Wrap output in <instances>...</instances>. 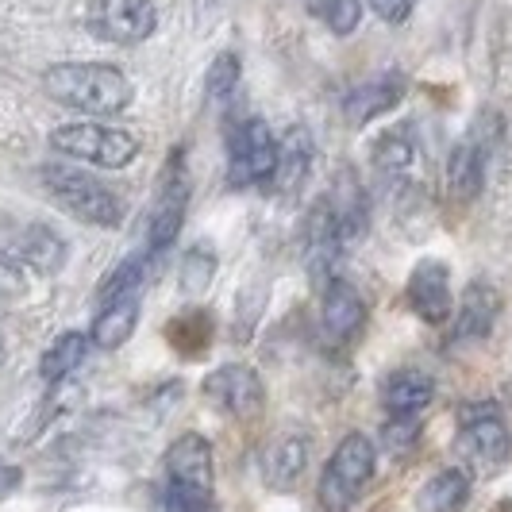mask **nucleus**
Returning a JSON list of instances; mask_svg holds the SVG:
<instances>
[{
	"mask_svg": "<svg viewBox=\"0 0 512 512\" xmlns=\"http://www.w3.org/2000/svg\"><path fill=\"white\" fill-rule=\"evenodd\" d=\"M43 85L58 104L89 116H120L135 101L131 77L108 62H58L43 74Z\"/></svg>",
	"mask_w": 512,
	"mask_h": 512,
	"instance_id": "f257e3e1",
	"label": "nucleus"
},
{
	"mask_svg": "<svg viewBox=\"0 0 512 512\" xmlns=\"http://www.w3.org/2000/svg\"><path fill=\"white\" fill-rule=\"evenodd\" d=\"M39 178H43V189L81 224H93V228H120L124 224V197L112 185H104L101 178H93L89 170L43 166Z\"/></svg>",
	"mask_w": 512,
	"mask_h": 512,
	"instance_id": "f03ea898",
	"label": "nucleus"
},
{
	"mask_svg": "<svg viewBox=\"0 0 512 512\" xmlns=\"http://www.w3.org/2000/svg\"><path fill=\"white\" fill-rule=\"evenodd\" d=\"M374 466H378V451L374 443L362 436V432H347L339 439L335 455L328 459L320 482H316V501L320 512H347L359 501L370 478H374Z\"/></svg>",
	"mask_w": 512,
	"mask_h": 512,
	"instance_id": "7ed1b4c3",
	"label": "nucleus"
},
{
	"mask_svg": "<svg viewBox=\"0 0 512 512\" xmlns=\"http://www.w3.org/2000/svg\"><path fill=\"white\" fill-rule=\"evenodd\" d=\"M51 147L74 162L85 166H101V170H124L135 162L139 143L131 139L128 131L108 128L97 120H77V124H62L51 131Z\"/></svg>",
	"mask_w": 512,
	"mask_h": 512,
	"instance_id": "20e7f679",
	"label": "nucleus"
},
{
	"mask_svg": "<svg viewBox=\"0 0 512 512\" xmlns=\"http://www.w3.org/2000/svg\"><path fill=\"white\" fill-rule=\"evenodd\" d=\"M278 170V135L262 120H239L228 131V181L235 189H270Z\"/></svg>",
	"mask_w": 512,
	"mask_h": 512,
	"instance_id": "39448f33",
	"label": "nucleus"
},
{
	"mask_svg": "<svg viewBox=\"0 0 512 512\" xmlns=\"http://www.w3.org/2000/svg\"><path fill=\"white\" fill-rule=\"evenodd\" d=\"M85 27L116 47H135L158 31V4L154 0H89Z\"/></svg>",
	"mask_w": 512,
	"mask_h": 512,
	"instance_id": "423d86ee",
	"label": "nucleus"
},
{
	"mask_svg": "<svg viewBox=\"0 0 512 512\" xmlns=\"http://www.w3.org/2000/svg\"><path fill=\"white\" fill-rule=\"evenodd\" d=\"M205 397L216 412H224L235 424H255L266 412V385L251 366L228 362L205 378Z\"/></svg>",
	"mask_w": 512,
	"mask_h": 512,
	"instance_id": "0eeeda50",
	"label": "nucleus"
},
{
	"mask_svg": "<svg viewBox=\"0 0 512 512\" xmlns=\"http://www.w3.org/2000/svg\"><path fill=\"white\" fill-rule=\"evenodd\" d=\"M497 135H501V120H497L493 112H482L478 124L470 128V135L451 151V162H447V189H451V197L462 201V205L482 193L489 151H493Z\"/></svg>",
	"mask_w": 512,
	"mask_h": 512,
	"instance_id": "6e6552de",
	"label": "nucleus"
},
{
	"mask_svg": "<svg viewBox=\"0 0 512 512\" xmlns=\"http://www.w3.org/2000/svg\"><path fill=\"white\" fill-rule=\"evenodd\" d=\"M459 443L462 451L482 466H501L512 451L509 424L493 401H470L459 409Z\"/></svg>",
	"mask_w": 512,
	"mask_h": 512,
	"instance_id": "1a4fd4ad",
	"label": "nucleus"
},
{
	"mask_svg": "<svg viewBox=\"0 0 512 512\" xmlns=\"http://www.w3.org/2000/svg\"><path fill=\"white\" fill-rule=\"evenodd\" d=\"M0 255H8L20 270L31 266L39 274H58L70 262V247L47 224H16L12 231H4Z\"/></svg>",
	"mask_w": 512,
	"mask_h": 512,
	"instance_id": "9d476101",
	"label": "nucleus"
},
{
	"mask_svg": "<svg viewBox=\"0 0 512 512\" xmlns=\"http://www.w3.org/2000/svg\"><path fill=\"white\" fill-rule=\"evenodd\" d=\"M320 293H324V301H320V332L328 339V347L343 351L366 328V305H362L359 289L351 282H343V278H332Z\"/></svg>",
	"mask_w": 512,
	"mask_h": 512,
	"instance_id": "9b49d317",
	"label": "nucleus"
},
{
	"mask_svg": "<svg viewBox=\"0 0 512 512\" xmlns=\"http://www.w3.org/2000/svg\"><path fill=\"white\" fill-rule=\"evenodd\" d=\"M405 297L409 308L432 328H443L455 312V293H451V270L439 262V258H424L416 262V270L409 274L405 285Z\"/></svg>",
	"mask_w": 512,
	"mask_h": 512,
	"instance_id": "f8f14e48",
	"label": "nucleus"
},
{
	"mask_svg": "<svg viewBox=\"0 0 512 512\" xmlns=\"http://www.w3.org/2000/svg\"><path fill=\"white\" fill-rule=\"evenodd\" d=\"M185 208H189V178H185V170H178V166H166L162 185H158V197H154L151 220H147V251L151 255H162L181 235Z\"/></svg>",
	"mask_w": 512,
	"mask_h": 512,
	"instance_id": "ddd939ff",
	"label": "nucleus"
},
{
	"mask_svg": "<svg viewBox=\"0 0 512 512\" xmlns=\"http://www.w3.org/2000/svg\"><path fill=\"white\" fill-rule=\"evenodd\" d=\"M405 89H409V81H405L401 70H385V74L366 77L362 85H355V89L343 97V116H347V124H351V128H366L370 120L393 112V108L401 104V97H405Z\"/></svg>",
	"mask_w": 512,
	"mask_h": 512,
	"instance_id": "4468645a",
	"label": "nucleus"
},
{
	"mask_svg": "<svg viewBox=\"0 0 512 512\" xmlns=\"http://www.w3.org/2000/svg\"><path fill=\"white\" fill-rule=\"evenodd\" d=\"M166 482L212 493V482H216L212 443L205 436H197V432H185V436L174 439L170 451H166Z\"/></svg>",
	"mask_w": 512,
	"mask_h": 512,
	"instance_id": "2eb2a0df",
	"label": "nucleus"
},
{
	"mask_svg": "<svg viewBox=\"0 0 512 512\" xmlns=\"http://www.w3.org/2000/svg\"><path fill=\"white\" fill-rule=\"evenodd\" d=\"M308 174H312V135H308V128L293 124L278 135V170H274L270 189L282 197H293V193H301Z\"/></svg>",
	"mask_w": 512,
	"mask_h": 512,
	"instance_id": "dca6fc26",
	"label": "nucleus"
},
{
	"mask_svg": "<svg viewBox=\"0 0 512 512\" xmlns=\"http://www.w3.org/2000/svg\"><path fill=\"white\" fill-rule=\"evenodd\" d=\"M308 470V439L301 432H282L266 447L262 459V474L270 489H293Z\"/></svg>",
	"mask_w": 512,
	"mask_h": 512,
	"instance_id": "f3484780",
	"label": "nucleus"
},
{
	"mask_svg": "<svg viewBox=\"0 0 512 512\" xmlns=\"http://www.w3.org/2000/svg\"><path fill=\"white\" fill-rule=\"evenodd\" d=\"M501 312V293L489 282H470L459 297V339H486Z\"/></svg>",
	"mask_w": 512,
	"mask_h": 512,
	"instance_id": "a211bd4d",
	"label": "nucleus"
},
{
	"mask_svg": "<svg viewBox=\"0 0 512 512\" xmlns=\"http://www.w3.org/2000/svg\"><path fill=\"white\" fill-rule=\"evenodd\" d=\"M436 397V382L416 370V366H405L397 374H389L382 385V405L389 416H401V412H424Z\"/></svg>",
	"mask_w": 512,
	"mask_h": 512,
	"instance_id": "6ab92c4d",
	"label": "nucleus"
},
{
	"mask_svg": "<svg viewBox=\"0 0 512 512\" xmlns=\"http://www.w3.org/2000/svg\"><path fill=\"white\" fill-rule=\"evenodd\" d=\"M135 324H139V293L101 305V312H97L93 324H89V339H93V347H101V351H116V347H124L131 339Z\"/></svg>",
	"mask_w": 512,
	"mask_h": 512,
	"instance_id": "aec40b11",
	"label": "nucleus"
},
{
	"mask_svg": "<svg viewBox=\"0 0 512 512\" xmlns=\"http://www.w3.org/2000/svg\"><path fill=\"white\" fill-rule=\"evenodd\" d=\"M328 205H332V212H335V224H339L343 243L351 247L355 239H362V231L370 224V212H366V193H362L359 178H355L351 170H343V178L332 185Z\"/></svg>",
	"mask_w": 512,
	"mask_h": 512,
	"instance_id": "412c9836",
	"label": "nucleus"
},
{
	"mask_svg": "<svg viewBox=\"0 0 512 512\" xmlns=\"http://www.w3.org/2000/svg\"><path fill=\"white\" fill-rule=\"evenodd\" d=\"M89 347L93 339L85 332H62L51 347L43 351V362H39V374L43 382H66L74 370H81V362L89 359Z\"/></svg>",
	"mask_w": 512,
	"mask_h": 512,
	"instance_id": "4be33fe9",
	"label": "nucleus"
},
{
	"mask_svg": "<svg viewBox=\"0 0 512 512\" xmlns=\"http://www.w3.org/2000/svg\"><path fill=\"white\" fill-rule=\"evenodd\" d=\"M470 501V474L451 466V470H439L436 478L424 486L420 493V505L428 512H462Z\"/></svg>",
	"mask_w": 512,
	"mask_h": 512,
	"instance_id": "5701e85b",
	"label": "nucleus"
},
{
	"mask_svg": "<svg viewBox=\"0 0 512 512\" xmlns=\"http://www.w3.org/2000/svg\"><path fill=\"white\" fill-rule=\"evenodd\" d=\"M416 158V139L409 128H389L385 135H378L374 143V170L382 178H401Z\"/></svg>",
	"mask_w": 512,
	"mask_h": 512,
	"instance_id": "b1692460",
	"label": "nucleus"
},
{
	"mask_svg": "<svg viewBox=\"0 0 512 512\" xmlns=\"http://www.w3.org/2000/svg\"><path fill=\"white\" fill-rule=\"evenodd\" d=\"M143 278H147V255H128L124 262H116L104 274V282L97 285V305H108V301H120V297L139 293Z\"/></svg>",
	"mask_w": 512,
	"mask_h": 512,
	"instance_id": "393cba45",
	"label": "nucleus"
},
{
	"mask_svg": "<svg viewBox=\"0 0 512 512\" xmlns=\"http://www.w3.org/2000/svg\"><path fill=\"white\" fill-rule=\"evenodd\" d=\"M216 278V255L208 247H189L181 255V270H178V289L185 297H205V289Z\"/></svg>",
	"mask_w": 512,
	"mask_h": 512,
	"instance_id": "a878e982",
	"label": "nucleus"
},
{
	"mask_svg": "<svg viewBox=\"0 0 512 512\" xmlns=\"http://www.w3.org/2000/svg\"><path fill=\"white\" fill-rule=\"evenodd\" d=\"M312 16L332 35H351L362 24V0H312Z\"/></svg>",
	"mask_w": 512,
	"mask_h": 512,
	"instance_id": "bb28decb",
	"label": "nucleus"
},
{
	"mask_svg": "<svg viewBox=\"0 0 512 512\" xmlns=\"http://www.w3.org/2000/svg\"><path fill=\"white\" fill-rule=\"evenodd\" d=\"M239 74H243L239 54L235 51L216 54L212 66H208V74H205V93L212 97V101H228L231 93L239 89Z\"/></svg>",
	"mask_w": 512,
	"mask_h": 512,
	"instance_id": "cd10ccee",
	"label": "nucleus"
},
{
	"mask_svg": "<svg viewBox=\"0 0 512 512\" xmlns=\"http://www.w3.org/2000/svg\"><path fill=\"white\" fill-rule=\"evenodd\" d=\"M424 432V424H420V412H401V416H389L382 428V447L389 455H405L416 447V439Z\"/></svg>",
	"mask_w": 512,
	"mask_h": 512,
	"instance_id": "c85d7f7f",
	"label": "nucleus"
},
{
	"mask_svg": "<svg viewBox=\"0 0 512 512\" xmlns=\"http://www.w3.org/2000/svg\"><path fill=\"white\" fill-rule=\"evenodd\" d=\"M162 505H166V512H212V493L185 489V486H166Z\"/></svg>",
	"mask_w": 512,
	"mask_h": 512,
	"instance_id": "c756f323",
	"label": "nucleus"
},
{
	"mask_svg": "<svg viewBox=\"0 0 512 512\" xmlns=\"http://www.w3.org/2000/svg\"><path fill=\"white\" fill-rule=\"evenodd\" d=\"M24 285H27L24 270H20L8 255H0V297H4V301H12V297H20V293H24Z\"/></svg>",
	"mask_w": 512,
	"mask_h": 512,
	"instance_id": "7c9ffc66",
	"label": "nucleus"
},
{
	"mask_svg": "<svg viewBox=\"0 0 512 512\" xmlns=\"http://www.w3.org/2000/svg\"><path fill=\"white\" fill-rule=\"evenodd\" d=\"M370 4V12L385 20V24H405L412 12V0H366Z\"/></svg>",
	"mask_w": 512,
	"mask_h": 512,
	"instance_id": "2f4dec72",
	"label": "nucleus"
},
{
	"mask_svg": "<svg viewBox=\"0 0 512 512\" xmlns=\"http://www.w3.org/2000/svg\"><path fill=\"white\" fill-rule=\"evenodd\" d=\"M16 482H20V470H16V466H8V462L0 459V497H8V493L16 489Z\"/></svg>",
	"mask_w": 512,
	"mask_h": 512,
	"instance_id": "473e14b6",
	"label": "nucleus"
},
{
	"mask_svg": "<svg viewBox=\"0 0 512 512\" xmlns=\"http://www.w3.org/2000/svg\"><path fill=\"white\" fill-rule=\"evenodd\" d=\"M0 355H4V343H0Z\"/></svg>",
	"mask_w": 512,
	"mask_h": 512,
	"instance_id": "72a5a7b5",
	"label": "nucleus"
}]
</instances>
